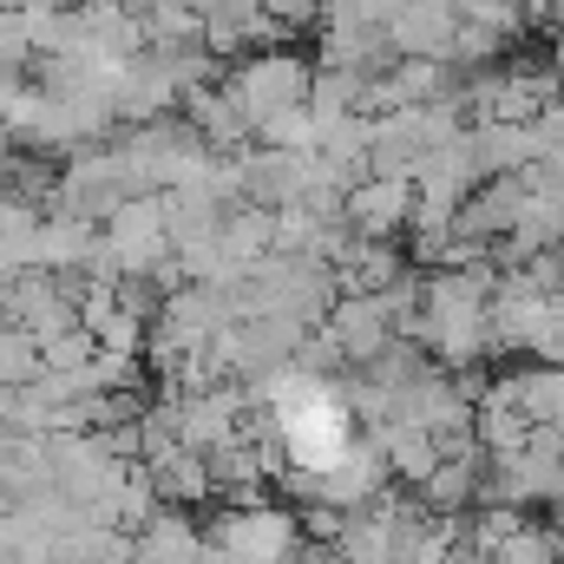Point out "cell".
<instances>
[{"label": "cell", "mask_w": 564, "mask_h": 564, "mask_svg": "<svg viewBox=\"0 0 564 564\" xmlns=\"http://www.w3.org/2000/svg\"><path fill=\"white\" fill-rule=\"evenodd\" d=\"M139 197H164V191H151V177H144L139 158L126 151V139H112V144H99V151H86V158L66 164L53 210H73V217H86V224H112V217H119L126 204H139Z\"/></svg>", "instance_id": "cell-1"}, {"label": "cell", "mask_w": 564, "mask_h": 564, "mask_svg": "<svg viewBox=\"0 0 564 564\" xmlns=\"http://www.w3.org/2000/svg\"><path fill=\"white\" fill-rule=\"evenodd\" d=\"M217 552H230L237 564H295L302 558V519L276 512V506H230L210 519L204 532Z\"/></svg>", "instance_id": "cell-2"}, {"label": "cell", "mask_w": 564, "mask_h": 564, "mask_svg": "<svg viewBox=\"0 0 564 564\" xmlns=\"http://www.w3.org/2000/svg\"><path fill=\"white\" fill-rule=\"evenodd\" d=\"M308 86H315V59H302V53H250V59H237L230 66V93L243 99V112L263 126V119H276L289 106H308Z\"/></svg>", "instance_id": "cell-3"}, {"label": "cell", "mask_w": 564, "mask_h": 564, "mask_svg": "<svg viewBox=\"0 0 564 564\" xmlns=\"http://www.w3.org/2000/svg\"><path fill=\"white\" fill-rule=\"evenodd\" d=\"M414 210H421L414 177H361L348 191V204H341V224L361 243H401L414 230Z\"/></svg>", "instance_id": "cell-4"}, {"label": "cell", "mask_w": 564, "mask_h": 564, "mask_svg": "<svg viewBox=\"0 0 564 564\" xmlns=\"http://www.w3.org/2000/svg\"><path fill=\"white\" fill-rule=\"evenodd\" d=\"M322 335L341 348V361H348V368H368V361H381V355L401 341V322H394L388 295H341V302L328 308Z\"/></svg>", "instance_id": "cell-5"}, {"label": "cell", "mask_w": 564, "mask_h": 564, "mask_svg": "<svg viewBox=\"0 0 564 564\" xmlns=\"http://www.w3.org/2000/svg\"><path fill=\"white\" fill-rule=\"evenodd\" d=\"M106 257L119 263V276H151L158 263H171V224H164V197H139L106 224Z\"/></svg>", "instance_id": "cell-6"}, {"label": "cell", "mask_w": 564, "mask_h": 564, "mask_svg": "<svg viewBox=\"0 0 564 564\" xmlns=\"http://www.w3.org/2000/svg\"><path fill=\"white\" fill-rule=\"evenodd\" d=\"M7 322H20L33 341L73 335V328H79V289L66 276H53V270H20L13 302H7Z\"/></svg>", "instance_id": "cell-7"}, {"label": "cell", "mask_w": 564, "mask_h": 564, "mask_svg": "<svg viewBox=\"0 0 564 564\" xmlns=\"http://www.w3.org/2000/svg\"><path fill=\"white\" fill-rule=\"evenodd\" d=\"M282 33L257 0H204V46L217 59H250V53H276Z\"/></svg>", "instance_id": "cell-8"}, {"label": "cell", "mask_w": 564, "mask_h": 564, "mask_svg": "<svg viewBox=\"0 0 564 564\" xmlns=\"http://www.w3.org/2000/svg\"><path fill=\"white\" fill-rule=\"evenodd\" d=\"M459 26H466L459 0H408L394 13V53L401 59H440V66H453Z\"/></svg>", "instance_id": "cell-9"}, {"label": "cell", "mask_w": 564, "mask_h": 564, "mask_svg": "<svg viewBox=\"0 0 564 564\" xmlns=\"http://www.w3.org/2000/svg\"><path fill=\"white\" fill-rule=\"evenodd\" d=\"M184 119H191V132L204 139V151H217V158H237V151L257 144V119L243 112V99L230 93V79L191 93V99H184Z\"/></svg>", "instance_id": "cell-10"}, {"label": "cell", "mask_w": 564, "mask_h": 564, "mask_svg": "<svg viewBox=\"0 0 564 564\" xmlns=\"http://www.w3.org/2000/svg\"><path fill=\"white\" fill-rule=\"evenodd\" d=\"M466 144H473V164H479L486 184H492V177H525L532 164H545L532 126H473Z\"/></svg>", "instance_id": "cell-11"}, {"label": "cell", "mask_w": 564, "mask_h": 564, "mask_svg": "<svg viewBox=\"0 0 564 564\" xmlns=\"http://www.w3.org/2000/svg\"><path fill=\"white\" fill-rule=\"evenodd\" d=\"M144 473H151V486H158V499L164 506H204L210 492H217V479H210V459L204 453H191V446H171V453H158V459H144Z\"/></svg>", "instance_id": "cell-12"}, {"label": "cell", "mask_w": 564, "mask_h": 564, "mask_svg": "<svg viewBox=\"0 0 564 564\" xmlns=\"http://www.w3.org/2000/svg\"><path fill=\"white\" fill-rule=\"evenodd\" d=\"M375 446H381V459H388V473L401 479V486H414L421 492L426 479H433V466H440V446H433V433L414 421H388L368 433Z\"/></svg>", "instance_id": "cell-13"}, {"label": "cell", "mask_w": 564, "mask_h": 564, "mask_svg": "<svg viewBox=\"0 0 564 564\" xmlns=\"http://www.w3.org/2000/svg\"><path fill=\"white\" fill-rule=\"evenodd\" d=\"M499 388L512 394V408H519L532 426H552V433H564V368L532 361V368H519V375H499Z\"/></svg>", "instance_id": "cell-14"}, {"label": "cell", "mask_w": 564, "mask_h": 564, "mask_svg": "<svg viewBox=\"0 0 564 564\" xmlns=\"http://www.w3.org/2000/svg\"><path fill=\"white\" fill-rule=\"evenodd\" d=\"M408 276V257L394 250V243H348V257L335 263V282H341V295H388L394 282Z\"/></svg>", "instance_id": "cell-15"}, {"label": "cell", "mask_w": 564, "mask_h": 564, "mask_svg": "<svg viewBox=\"0 0 564 564\" xmlns=\"http://www.w3.org/2000/svg\"><path fill=\"white\" fill-rule=\"evenodd\" d=\"M210 552V539H204V525H191L177 506H164L151 525L139 532V558L144 564H197Z\"/></svg>", "instance_id": "cell-16"}, {"label": "cell", "mask_w": 564, "mask_h": 564, "mask_svg": "<svg viewBox=\"0 0 564 564\" xmlns=\"http://www.w3.org/2000/svg\"><path fill=\"white\" fill-rule=\"evenodd\" d=\"M224 257H230L237 276L257 270V263H270V257H276V210H257V204L230 210V217H224Z\"/></svg>", "instance_id": "cell-17"}, {"label": "cell", "mask_w": 564, "mask_h": 564, "mask_svg": "<svg viewBox=\"0 0 564 564\" xmlns=\"http://www.w3.org/2000/svg\"><path fill=\"white\" fill-rule=\"evenodd\" d=\"M40 375H46L40 341H33L20 322H0V388H33Z\"/></svg>", "instance_id": "cell-18"}, {"label": "cell", "mask_w": 564, "mask_h": 564, "mask_svg": "<svg viewBox=\"0 0 564 564\" xmlns=\"http://www.w3.org/2000/svg\"><path fill=\"white\" fill-rule=\"evenodd\" d=\"M315 139H322V126H315L308 106H289V112H276V119L257 126V144H263V151H315Z\"/></svg>", "instance_id": "cell-19"}, {"label": "cell", "mask_w": 564, "mask_h": 564, "mask_svg": "<svg viewBox=\"0 0 564 564\" xmlns=\"http://www.w3.org/2000/svg\"><path fill=\"white\" fill-rule=\"evenodd\" d=\"M270 20H276L282 33H295V26H322V0H257Z\"/></svg>", "instance_id": "cell-20"}, {"label": "cell", "mask_w": 564, "mask_h": 564, "mask_svg": "<svg viewBox=\"0 0 564 564\" xmlns=\"http://www.w3.org/2000/svg\"><path fill=\"white\" fill-rule=\"evenodd\" d=\"M532 132H539V151H545V158H564V99L545 106V119H539Z\"/></svg>", "instance_id": "cell-21"}, {"label": "cell", "mask_w": 564, "mask_h": 564, "mask_svg": "<svg viewBox=\"0 0 564 564\" xmlns=\"http://www.w3.org/2000/svg\"><path fill=\"white\" fill-rule=\"evenodd\" d=\"M13 282H20V270H0V322H7V302H13Z\"/></svg>", "instance_id": "cell-22"}, {"label": "cell", "mask_w": 564, "mask_h": 564, "mask_svg": "<svg viewBox=\"0 0 564 564\" xmlns=\"http://www.w3.org/2000/svg\"><path fill=\"white\" fill-rule=\"evenodd\" d=\"M381 7H388V13H401V7H408V0H381Z\"/></svg>", "instance_id": "cell-23"}]
</instances>
